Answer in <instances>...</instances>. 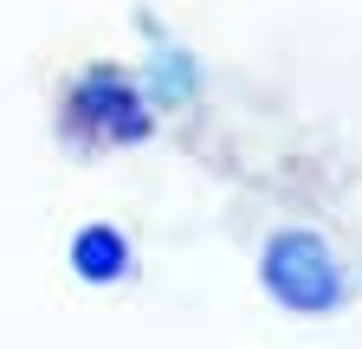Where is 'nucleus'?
Segmentation results:
<instances>
[{"instance_id":"f257e3e1","label":"nucleus","mask_w":362,"mask_h":349,"mask_svg":"<svg viewBox=\"0 0 362 349\" xmlns=\"http://www.w3.org/2000/svg\"><path fill=\"white\" fill-rule=\"evenodd\" d=\"M265 278H272V291H279L285 304H298V311H324V304H337V291H343V278H337V266H330L324 239H310V233L272 239Z\"/></svg>"},{"instance_id":"f03ea898","label":"nucleus","mask_w":362,"mask_h":349,"mask_svg":"<svg viewBox=\"0 0 362 349\" xmlns=\"http://www.w3.org/2000/svg\"><path fill=\"white\" fill-rule=\"evenodd\" d=\"M78 259H84V272H90V278H104V272L123 266V239H117V233H84Z\"/></svg>"}]
</instances>
